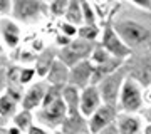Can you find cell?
I'll return each instance as SVG.
<instances>
[{
	"label": "cell",
	"instance_id": "19",
	"mask_svg": "<svg viewBox=\"0 0 151 134\" xmlns=\"http://www.w3.org/2000/svg\"><path fill=\"white\" fill-rule=\"evenodd\" d=\"M19 113V104L15 101H12L7 94L0 96V118L2 119H12Z\"/></svg>",
	"mask_w": 151,
	"mask_h": 134
},
{
	"label": "cell",
	"instance_id": "13",
	"mask_svg": "<svg viewBox=\"0 0 151 134\" xmlns=\"http://www.w3.org/2000/svg\"><path fill=\"white\" fill-rule=\"evenodd\" d=\"M60 133L62 134H91L89 133L87 119L79 111L67 113V118H65V121L60 126Z\"/></svg>",
	"mask_w": 151,
	"mask_h": 134
},
{
	"label": "cell",
	"instance_id": "38",
	"mask_svg": "<svg viewBox=\"0 0 151 134\" xmlns=\"http://www.w3.org/2000/svg\"><path fill=\"white\" fill-rule=\"evenodd\" d=\"M0 134H7V128H0Z\"/></svg>",
	"mask_w": 151,
	"mask_h": 134
},
{
	"label": "cell",
	"instance_id": "31",
	"mask_svg": "<svg viewBox=\"0 0 151 134\" xmlns=\"http://www.w3.org/2000/svg\"><path fill=\"white\" fill-rule=\"evenodd\" d=\"M5 89H7V67L2 65L0 67V96L5 92Z\"/></svg>",
	"mask_w": 151,
	"mask_h": 134
},
{
	"label": "cell",
	"instance_id": "2",
	"mask_svg": "<svg viewBox=\"0 0 151 134\" xmlns=\"http://www.w3.org/2000/svg\"><path fill=\"white\" fill-rule=\"evenodd\" d=\"M47 4L40 0H15L12 7V20L17 24H35L45 15Z\"/></svg>",
	"mask_w": 151,
	"mask_h": 134
},
{
	"label": "cell",
	"instance_id": "3",
	"mask_svg": "<svg viewBox=\"0 0 151 134\" xmlns=\"http://www.w3.org/2000/svg\"><path fill=\"white\" fill-rule=\"evenodd\" d=\"M94 47H96L94 42L82 40V39H72V42L67 47L57 50V59L70 69V67L77 65L82 60H89Z\"/></svg>",
	"mask_w": 151,
	"mask_h": 134
},
{
	"label": "cell",
	"instance_id": "27",
	"mask_svg": "<svg viewBox=\"0 0 151 134\" xmlns=\"http://www.w3.org/2000/svg\"><path fill=\"white\" fill-rule=\"evenodd\" d=\"M92 7H94L96 17L99 19V20H104V19L108 17V14H111V12H109V9H111V4H104V2H99V4H92Z\"/></svg>",
	"mask_w": 151,
	"mask_h": 134
},
{
	"label": "cell",
	"instance_id": "28",
	"mask_svg": "<svg viewBox=\"0 0 151 134\" xmlns=\"http://www.w3.org/2000/svg\"><path fill=\"white\" fill-rule=\"evenodd\" d=\"M59 27H60V34H62V35H65V37H69V39L77 37V27L70 25V24H67V22H62Z\"/></svg>",
	"mask_w": 151,
	"mask_h": 134
},
{
	"label": "cell",
	"instance_id": "18",
	"mask_svg": "<svg viewBox=\"0 0 151 134\" xmlns=\"http://www.w3.org/2000/svg\"><path fill=\"white\" fill-rule=\"evenodd\" d=\"M12 126H15L22 134H25L29 129L34 126V114L30 113V111L20 109V111L12 118Z\"/></svg>",
	"mask_w": 151,
	"mask_h": 134
},
{
	"label": "cell",
	"instance_id": "16",
	"mask_svg": "<svg viewBox=\"0 0 151 134\" xmlns=\"http://www.w3.org/2000/svg\"><path fill=\"white\" fill-rule=\"evenodd\" d=\"M116 128L119 134H138L141 129V121L131 114H121L116 118Z\"/></svg>",
	"mask_w": 151,
	"mask_h": 134
},
{
	"label": "cell",
	"instance_id": "26",
	"mask_svg": "<svg viewBox=\"0 0 151 134\" xmlns=\"http://www.w3.org/2000/svg\"><path fill=\"white\" fill-rule=\"evenodd\" d=\"M35 69L34 67H20V72H19V84L22 87L32 84L34 77H35Z\"/></svg>",
	"mask_w": 151,
	"mask_h": 134
},
{
	"label": "cell",
	"instance_id": "24",
	"mask_svg": "<svg viewBox=\"0 0 151 134\" xmlns=\"http://www.w3.org/2000/svg\"><path fill=\"white\" fill-rule=\"evenodd\" d=\"M109 59H111V55H109L101 45H96L94 50H92V54H91V59L89 60L92 62V65H103V64H106Z\"/></svg>",
	"mask_w": 151,
	"mask_h": 134
},
{
	"label": "cell",
	"instance_id": "4",
	"mask_svg": "<svg viewBox=\"0 0 151 134\" xmlns=\"http://www.w3.org/2000/svg\"><path fill=\"white\" fill-rule=\"evenodd\" d=\"M119 107L126 114L136 113L143 106V92L141 86L136 82L133 77H126L119 91Z\"/></svg>",
	"mask_w": 151,
	"mask_h": 134
},
{
	"label": "cell",
	"instance_id": "7",
	"mask_svg": "<svg viewBox=\"0 0 151 134\" xmlns=\"http://www.w3.org/2000/svg\"><path fill=\"white\" fill-rule=\"evenodd\" d=\"M101 47H103L111 57L121 59V60H124L131 54V49L128 47L126 44H123V40L119 39V35L114 32V29L111 25H104Z\"/></svg>",
	"mask_w": 151,
	"mask_h": 134
},
{
	"label": "cell",
	"instance_id": "22",
	"mask_svg": "<svg viewBox=\"0 0 151 134\" xmlns=\"http://www.w3.org/2000/svg\"><path fill=\"white\" fill-rule=\"evenodd\" d=\"M62 99V87H55V86H47V91H45V96H44L42 106L40 107H47L50 106L52 102Z\"/></svg>",
	"mask_w": 151,
	"mask_h": 134
},
{
	"label": "cell",
	"instance_id": "23",
	"mask_svg": "<svg viewBox=\"0 0 151 134\" xmlns=\"http://www.w3.org/2000/svg\"><path fill=\"white\" fill-rule=\"evenodd\" d=\"M99 35V29L97 25L89 27V25H82L77 29V39H82V40H89V42H94Z\"/></svg>",
	"mask_w": 151,
	"mask_h": 134
},
{
	"label": "cell",
	"instance_id": "6",
	"mask_svg": "<svg viewBox=\"0 0 151 134\" xmlns=\"http://www.w3.org/2000/svg\"><path fill=\"white\" fill-rule=\"evenodd\" d=\"M123 82H124L123 70H116L114 74L108 75V77H104V79L101 80V84L97 86V89H99L103 104L116 107V102H118V99H119V91H121Z\"/></svg>",
	"mask_w": 151,
	"mask_h": 134
},
{
	"label": "cell",
	"instance_id": "33",
	"mask_svg": "<svg viewBox=\"0 0 151 134\" xmlns=\"http://www.w3.org/2000/svg\"><path fill=\"white\" fill-rule=\"evenodd\" d=\"M25 134H49V131L45 128H42L40 124H34V126L29 129Z\"/></svg>",
	"mask_w": 151,
	"mask_h": 134
},
{
	"label": "cell",
	"instance_id": "29",
	"mask_svg": "<svg viewBox=\"0 0 151 134\" xmlns=\"http://www.w3.org/2000/svg\"><path fill=\"white\" fill-rule=\"evenodd\" d=\"M35 59H37V54L34 50H20L19 52V60L24 62V64H30L32 60L35 62Z\"/></svg>",
	"mask_w": 151,
	"mask_h": 134
},
{
	"label": "cell",
	"instance_id": "20",
	"mask_svg": "<svg viewBox=\"0 0 151 134\" xmlns=\"http://www.w3.org/2000/svg\"><path fill=\"white\" fill-rule=\"evenodd\" d=\"M133 79L139 84V86H150L151 84V59L145 60L141 67L134 72V77Z\"/></svg>",
	"mask_w": 151,
	"mask_h": 134
},
{
	"label": "cell",
	"instance_id": "9",
	"mask_svg": "<svg viewBox=\"0 0 151 134\" xmlns=\"http://www.w3.org/2000/svg\"><path fill=\"white\" fill-rule=\"evenodd\" d=\"M47 82L45 80H39V82H32L30 86L24 91V97H22L20 107L24 111H30L34 113L37 107L42 106L44 96H45V91H47Z\"/></svg>",
	"mask_w": 151,
	"mask_h": 134
},
{
	"label": "cell",
	"instance_id": "35",
	"mask_svg": "<svg viewBox=\"0 0 151 134\" xmlns=\"http://www.w3.org/2000/svg\"><path fill=\"white\" fill-rule=\"evenodd\" d=\"M143 116H145V119L146 121H150V124H151V107L150 109H146V111H143Z\"/></svg>",
	"mask_w": 151,
	"mask_h": 134
},
{
	"label": "cell",
	"instance_id": "12",
	"mask_svg": "<svg viewBox=\"0 0 151 134\" xmlns=\"http://www.w3.org/2000/svg\"><path fill=\"white\" fill-rule=\"evenodd\" d=\"M0 37L2 44H5L9 49H17L20 42V27L12 19H2L0 20Z\"/></svg>",
	"mask_w": 151,
	"mask_h": 134
},
{
	"label": "cell",
	"instance_id": "5",
	"mask_svg": "<svg viewBox=\"0 0 151 134\" xmlns=\"http://www.w3.org/2000/svg\"><path fill=\"white\" fill-rule=\"evenodd\" d=\"M67 118V106L62 99L52 102L50 106L47 107H40L35 114V119H37L42 128H60L62 123Z\"/></svg>",
	"mask_w": 151,
	"mask_h": 134
},
{
	"label": "cell",
	"instance_id": "8",
	"mask_svg": "<svg viewBox=\"0 0 151 134\" xmlns=\"http://www.w3.org/2000/svg\"><path fill=\"white\" fill-rule=\"evenodd\" d=\"M116 118H118L116 107H114V106H108V104H103L96 113L92 114L91 118L87 119V124H89V133H91V134H99L104 128H108V126L114 124Z\"/></svg>",
	"mask_w": 151,
	"mask_h": 134
},
{
	"label": "cell",
	"instance_id": "17",
	"mask_svg": "<svg viewBox=\"0 0 151 134\" xmlns=\"http://www.w3.org/2000/svg\"><path fill=\"white\" fill-rule=\"evenodd\" d=\"M64 17H65V22H67V24L77 27V29L84 25V22H82L81 2H77V0L69 2V5H67V10H65V15Z\"/></svg>",
	"mask_w": 151,
	"mask_h": 134
},
{
	"label": "cell",
	"instance_id": "25",
	"mask_svg": "<svg viewBox=\"0 0 151 134\" xmlns=\"http://www.w3.org/2000/svg\"><path fill=\"white\" fill-rule=\"evenodd\" d=\"M67 5H69L67 0H54V2L47 4V10L54 17H64L65 10H67Z\"/></svg>",
	"mask_w": 151,
	"mask_h": 134
},
{
	"label": "cell",
	"instance_id": "30",
	"mask_svg": "<svg viewBox=\"0 0 151 134\" xmlns=\"http://www.w3.org/2000/svg\"><path fill=\"white\" fill-rule=\"evenodd\" d=\"M12 7H14L12 0H0V15L4 17V19L12 15Z\"/></svg>",
	"mask_w": 151,
	"mask_h": 134
},
{
	"label": "cell",
	"instance_id": "11",
	"mask_svg": "<svg viewBox=\"0 0 151 134\" xmlns=\"http://www.w3.org/2000/svg\"><path fill=\"white\" fill-rule=\"evenodd\" d=\"M92 70H94V65H92L91 60H82V62H79L77 65L70 67L69 86L76 87L77 91H82V89H86L87 86H91Z\"/></svg>",
	"mask_w": 151,
	"mask_h": 134
},
{
	"label": "cell",
	"instance_id": "39",
	"mask_svg": "<svg viewBox=\"0 0 151 134\" xmlns=\"http://www.w3.org/2000/svg\"><path fill=\"white\" fill-rule=\"evenodd\" d=\"M54 134H62V133H60V131H55V133Z\"/></svg>",
	"mask_w": 151,
	"mask_h": 134
},
{
	"label": "cell",
	"instance_id": "15",
	"mask_svg": "<svg viewBox=\"0 0 151 134\" xmlns=\"http://www.w3.org/2000/svg\"><path fill=\"white\" fill-rule=\"evenodd\" d=\"M57 59V49L55 47H45L40 54H37V59H35V74L40 79H45L49 69L52 67V64Z\"/></svg>",
	"mask_w": 151,
	"mask_h": 134
},
{
	"label": "cell",
	"instance_id": "1",
	"mask_svg": "<svg viewBox=\"0 0 151 134\" xmlns=\"http://www.w3.org/2000/svg\"><path fill=\"white\" fill-rule=\"evenodd\" d=\"M111 27L119 35V39L123 40V44H126L131 50L134 47L145 45L151 40L150 29L145 24L133 20V19H118V20H114V24Z\"/></svg>",
	"mask_w": 151,
	"mask_h": 134
},
{
	"label": "cell",
	"instance_id": "10",
	"mask_svg": "<svg viewBox=\"0 0 151 134\" xmlns=\"http://www.w3.org/2000/svg\"><path fill=\"white\" fill-rule=\"evenodd\" d=\"M101 106H103V101H101L99 89L96 86H87L86 89L81 91V96H79V111H81V114L86 119L91 118Z\"/></svg>",
	"mask_w": 151,
	"mask_h": 134
},
{
	"label": "cell",
	"instance_id": "32",
	"mask_svg": "<svg viewBox=\"0 0 151 134\" xmlns=\"http://www.w3.org/2000/svg\"><path fill=\"white\" fill-rule=\"evenodd\" d=\"M70 42H72V39L65 37V35H62V34H60V35H57V37H55V44L59 45V49H64V47H67V45H69Z\"/></svg>",
	"mask_w": 151,
	"mask_h": 134
},
{
	"label": "cell",
	"instance_id": "36",
	"mask_svg": "<svg viewBox=\"0 0 151 134\" xmlns=\"http://www.w3.org/2000/svg\"><path fill=\"white\" fill-rule=\"evenodd\" d=\"M145 134H151V124H148L145 128Z\"/></svg>",
	"mask_w": 151,
	"mask_h": 134
},
{
	"label": "cell",
	"instance_id": "37",
	"mask_svg": "<svg viewBox=\"0 0 151 134\" xmlns=\"http://www.w3.org/2000/svg\"><path fill=\"white\" fill-rule=\"evenodd\" d=\"M4 54V44H2V40H0V55Z\"/></svg>",
	"mask_w": 151,
	"mask_h": 134
},
{
	"label": "cell",
	"instance_id": "21",
	"mask_svg": "<svg viewBox=\"0 0 151 134\" xmlns=\"http://www.w3.org/2000/svg\"><path fill=\"white\" fill-rule=\"evenodd\" d=\"M81 10H82V22L84 25L94 27L97 24V17L96 12H94V7L89 2H81Z\"/></svg>",
	"mask_w": 151,
	"mask_h": 134
},
{
	"label": "cell",
	"instance_id": "14",
	"mask_svg": "<svg viewBox=\"0 0 151 134\" xmlns=\"http://www.w3.org/2000/svg\"><path fill=\"white\" fill-rule=\"evenodd\" d=\"M69 72L70 69L65 64H62L59 59H55V62L52 64V67L49 69L47 75H45V82L49 86H55V87H62L69 86Z\"/></svg>",
	"mask_w": 151,
	"mask_h": 134
},
{
	"label": "cell",
	"instance_id": "34",
	"mask_svg": "<svg viewBox=\"0 0 151 134\" xmlns=\"http://www.w3.org/2000/svg\"><path fill=\"white\" fill-rule=\"evenodd\" d=\"M7 134H22V133L15 128V126H9V128H7Z\"/></svg>",
	"mask_w": 151,
	"mask_h": 134
}]
</instances>
